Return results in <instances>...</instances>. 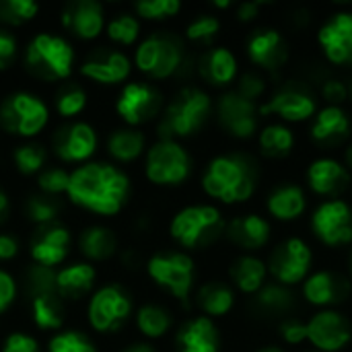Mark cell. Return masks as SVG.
<instances>
[{
  "instance_id": "obj_61",
  "label": "cell",
  "mask_w": 352,
  "mask_h": 352,
  "mask_svg": "<svg viewBox=\"0 0 352 352\" xmlns=\"http://www.w3.org/2000/svg\"><path fill=\"white\" fill-rule=\"evenodd\" d=\"M254 352H287L285 351V346H280V344H266V346H262V349H258V351Z\"/></svg>"
},
{
  "instance_id": "obj_48",
  "label": "cell",
  "mask_w": 352,
  "mask_h": 352,
  "mask_svg": "<svg viewBox=\"0 0 352 352\" xmlns=\"http://www.w3.org/2000/svg\"><path fill=\"white\" fill-rule=\"evenodd\" d=\"M25 291H27L29 299L37 297V295H52V293H56V270L31 264L27 268V272H25Z\"/></svg>"
},
{
  "instance_id": "obj_28",
  "label": "cell",
  "mask_w": 352,
  "mask_h": 352,
  "mask_svg": "<svg viewBox=\"0 0 352 352\" xmlns=\"http://www.w3.org/2000/svg\"><path fill=\"white\" fill-rule=\"evenodd\" d=\"M198 74L212 89H231L239 78L237 54L227 45H210L198 60Z\"/></svg>"
},
{
  "instance_id": "obj_7",
  "label": "cell",
  "mask_w": 352,
  "mask_h": 352,
  "mask_svg": "<svg viewBox=\"0 0 352 352\" xmlns=\"http://www.w3.org/2000/svg\"><path fill=\"white\" fill-rule=\"evenodd\" d=\"M142 171L155 188H179L192 177L194 159L184 142L157 138L142 157Z\"/></svg>"
},
{
  "instance_id": "obj_35",
  "label": "cell",
  "mask_w": 352,
  "mask_h": 352,
  "mask_svg": "<svg viewBox=\"0 0 352 352\" xmlns=\"http://www.w3.org/2000/svg\"><path fill=\"white\" fill-rule=\"evenodd\" d=\"M256 140H258L260 157H264L268 161H283V159L291 157L297 146L295 130L278 120L264 124L260 128Z\"/></svg>"
},
{
  "instance_id": "obj_1",
  "label": "cell",
  "mask_w": 352,
  "mask_h": 352,
  "mask_svg": "<svg viewBox=\"0 0 352 352\" xmlns=\"http://www.w3.org/2000/svg\"><path fill=\"white\" fill-rule=\"evenodd\" d=\"M130 175L111 161H89L70 169L66 198L76 208L93 217H118L130 202Z\"/></svg>"
},
{
  "instance_id": "obj_50",
  "label": "cell",
  "mask_w": 352,
  "mask_h": 352,
  "mask_svg": "<svg viewBox=\"0 0 352 352\" xmlns=\"http://www.w3.org/2000/svg\"><path fill=\"white\" fill-rule=\"evenodd\" d=\"M318 97H322L324 105H340V107H344V103L349 101V85H346L344 78L328 76V78H324L320 82Z\"/></svg>"
},
{
  "instance_id": "obj_8",
  "label": "cell",
  "mask_w": 352,
  "mask_h": 352,
  "mask_svg": "<svg viewBox=\"0 0 352 352\" xmlns=\"http://www.w3.org/2000/svg\"><path fill=\"white\" fill-rule=\"evenodd\" d=\"M144 270L148 278L177 303L184 307L192 305V295L196 293V262L192 254L182 250L157 252L146 260Z\"/></svg>"
},
{
  "instance_id": "obj_30",
  "label": "cell",
  "mask_w": 352,
  "mask_h": 352,
  "mask_svg": "<svg viewBox=\"0 0 352 352\" xmlns=\"http://www.w3.org/2000/svg\"><path fill=\"white\" fill-rule=\"evenodd\" d=\"M97 289V268L85 260L70 262L56 270V293L64 303L80 301L93 295Z\"/></svg>"
},
{
  "instance_id": "obj_33",
  "label": "cell",
  "mask_w": 352,
  "mask_h": 352,
  "mask_svg": "<svg viewBox=\"0 0 352 352\" xmlns=\"http://www.w3.org/2000/svg\"><path fill=\"white\" fill-rule=\"evenodd\" d=\"M192 299L200 309V316L217 322L221 318H227L235 309L237 293L225 280H206L196 289Z\"/></svg>"
},
{
  "instance_id": "obj_62",
  "label": "cell",
  "mask_w": 352,
  "mask_h": 352,
  "mask_svg": "<svg viewBox=\"0 0 352 352\" xmlns=\"http://www.w3.org/2000/svg\"><path fill=\"white\" fill-rule=\"evenodd\" d=\"M346 276L351 278V283H352V248H351V256H349V268H346Z\"/></svg>"
},
{
  "instance_id": "obj_43",
  "label": "cell",
  "mask_w": 352,
  "mask_h": 352,
  "mask_svg": "<svg viewBox=\"0 0 352 352\" xmlns=\"http://www.w3.org/2000/svg\"><path fill=\"white\" fill-rule=\"evenodd\" d=\"M221 29H223V23H221L219 14L202 12V14H196L192 21H188V25L184 29V37L190 43L210 45L219 37Z\"/></svg>"
},
{
  "instance_id": "obj_19",
  "label": "cell",
  "mask_w": 352,
  "mask_h": 352,
  "mask_svg": "<svg viewBox=\"0 0 352 352\" xmlns=\"http://www.w3.org/2000/svg\"><path fill=\"white\" fill-rule=\"evenodd\" d=\"M316 41L326 62L336 68H352V10L332 12L318 29Z\"/></svg>"
},
{
  "instance_id": "obj_21",
  "label": "cell",
  "mask_w": 352,
  "mask_h": 352,
  "mask_svg": "<svg viewBox=\"0 0 352 352\" xmlns=\"http://www.w3.org/2000/svg\"><path fill=\"white\" fill-rule=\"evenodd\" d=\"M78 72L99 87H124L132 74V60L122 50L97 47L85 56Z\"/></svg>"
},
{
  "instance_id": "obj_41",
  "label": "cell",
  "mask_w": 352,
  "mask_h": 352,
  "mask_svg": "<svg viewBox=\"0 0 352 352\" xmlns=\"http://www.w3.org/2000/svg\"><path fill=\"white\" fill-rule=\"evenodd\" d=\"M142 23L134 12H120L105 23V35L111 43L120 47H130L136 45L142 37Z\"/></svg>"
},
{
  "instance_id": "obj_31",
  "label": "cell",
  "mask_w": 352,
  "mask_h": 352,
  "mask_svg": "<svg viewBox=\"0 0 352 352\" xmlns=\"http://www.w3.org/2000/svg\"><path fill=\"white\" fill-rule=\"evenodd\" d=\"M76 250L89 264L109 262L120 252V239L107 225L95 223L85 227L76 237Z\"/></svg>"
},
{
  "instance_id": "obj_32",
  "label": "cell",
  "mask_w": 352,
  "mask_h": 352,
  "mask_svg": "<svg viewBox=\"0 0 352 352\" xmlns=\"http://www.w3.org/2000/svg\"><path fill=\"white\" fill-rule=\"evenodd\" d=\"M268 266L266 260L258 254H239L229 264V285L235 289V293L254 297L262 291V287L268 283Z\"/></svg>"
},
{
  "instance_id": "obj_40",
  "label": "cell",
  "mask_w": 352,
  "mask_h": 352,
  "mask_svg": "<svg viewBox=\"0 0 352 352\" xmlns=\"http://www.w3.org/2000/svg\"><path fill=\"white\" fill-rule=\"evenodd\" d=\"M89 107V93L82 85L64 82L54 95V111L64 122H74Z\"/></svg>"
},
{
  "instance_id": "obj_23",
  "label": "cell",
  "mask_w": 352,
  "mask_h": 352,
  "mask_svg": "<svg viewBox=\"0 0 352 352\" xmlns=\"http://www.w3.org/2000/svg\"><path fill=\"white\" fill-rule=\"evenodd\" d=\"M352 175L344 163L338 157L332 155H320L314 161H309L305 169V190L311 194L330 200V198H342L346 188L351 186Z\"/></svg>"
},
{
  "instance_id": "obj_6",
  "label": "cell",
  "mask_w": 352,
  "mask_h": 352,
  "mask_svg": "<svg viewBox=\"0 0 352 352\" xmlns=\"http://www.w3.org/2000/svg\"><path fill=\"white\" fill-rule=\"evenodd\" d=\"M132 64L151 80H169L186 68V45L175 33H151L136 43Z\"/></svg>"
},
{
  "instance_id": "obj_60",
  "label": "cell",
  "mask_w": 352,
  "mask_h": 352,
  "mask_svg": "<svg viewBox=\"0 0 352 352\" xmlns=\"http://www.w3.org/2000/svg\"><path fill=\"white\" fill-rule=\"evenodd\" d=\"M212 8L217 10H227V8H235V4L231 0H214L212 2Z\"/></svg>"
},
{
  "instance_id": "obj_59",
  "label": "cell",
  "mask_w": 352,
  "mask_h": 352,
  "mask_svg": "<svg viewBox=\"0 0 352 352\" xmlns=\"http://www.w3.org/2000/svg\"><path fill=\"white\" fill-rule=\"evenodd\" d=\"M342 163H344V167L349 169V173L352 175V142H349L346 146H344V153H342V159H340Z\"/></svg>"
},
{
  "instance_id": "obj_11",
  "label": "cell",
  "mask_w": 352,
  "mask_h": 352,
  "mask_svg": "<svg viewBox=\"0 0 352 352\" xmlns=\"http://www.w3.org/2000/svg\"><path fill=\"white\" fill-rule=\"evenodd\" d=\"M134 314V299L122 285H101L87 301V322L97 334L120 332Z\"/></svg>"
},
{
  "instance_id": "obj_53",
  "label": "cell",
  "mask_w": 352,
  "mask_h": 352,
  "mask_svg": "<svg viewBox=\"0 0 352 352\" xmlns=\"http://www.w3.org/2000/svg\"><path fill=\"white\" fill-rule=\"evenodd\" d=\"M16 295H19V285L14 280V276L0 268V316H4L16 301Z\"/></svg>"
},
{
  "instance_id": "obj_3",
  "label": "cell",
  "mask_w": 352,
  "mask_h": 352,
  "mask_svg": "<svg viewBox=\"0 0 352 352\" xmlns=\"http://www.w3.org/2000/svg\"><path fill=\"white\" fill-rule=\"evenodd\" d=\"M214 118V101L202 87H182L163 107L157 120L159 138L184 142L200 134Z\"/></svg>"
},
{
  "instance_id": "obj_26",
  "label": "cell",
  "mask_w": 352,
  "mask_h": 352,
  "mask_svg": "<svg viewBox=\"0 0 352 352\" xmlns=\"http://www.w3.org/2000/svg\"><path fill=\"white\" fill-rule=\"evenodd\" d=\"M266 217L276 223H295L309 208V192L297 182H280L272 186L264 200Z\"/></svg>"
},
{
  "instance_id": "obj_57",
  "label": "cell",
  "mask_w": 352,
  "mask_h": 352,
  "mask_svg": "<svg viewBox=\"0 0 352 352\" xmlns=\"http://www.w3.org/2000/svg\"><path fill=\"white\" fill-rule=\"evenodd\" d=\"M118 352H159L151 342H146V340H142V342H132V344H128V346H124L122 351Z\"/></svg>"
},
{
  "instance_id": "obj_17",
  "label": "cell",
  "mask_w": 352,
  "mask_h": 352,
  "mask_svg": "<svg viewBox=\"0 0 352 352\" xmlns=\"http://www.w3.org/2000/svg\"><path fill=\"white\" fill-rule=\"evenodd\" d=\"M245 54L254 70L278 74L291 58V43L280 29L258 27L245 39Z\"/></svg>"
},
{
  "instance_id": "obj_34",
  "label": "cell",
  "mask_w": 352,
  "mask_h": 352,
  "mask_svg": "<svg viewBox=\"0 0 352 352\" xmlns=\"http://www.w3.org/2000/svg\"><path fill=\"white\" fill-rule=\"evenodd\" d=\"M146 148H148V138L142 128L120 126V128H113L105 140V151L113 165L136 163L138 159L144 157Z\"/></svg>"
},
{
  "instance_id": "obj_5",
  "label": "cell",
  "mask_w": 352,
  "mask_h": 352,
  "mask_svg": "<svg viewBox=\"0 0 352 352\" xmlns=\"http://www.w3.org/2000/svg\"><path fill=\"white\" fill-rule=\"evenodd\" d=\"M23 64L31 76L43 82H62L74 72L76 50L70 39L58 33L41 31L25 45Z\"/></svg>"
},
{
  "instance_id": "obj_54",
  "label": "cell",
  "mask_w": 352,
  "mask_h": 352,
  "mask_svg": "<svg viewBox=\"0 0 352 352\" xmlns=\"http://www.w3.org/2000/svg\"><path fill=\"white\" fill-rule=\"evenodd\" d=\"M16 56H19V41L14 33L6 27H0V70L12 66Z\"/></svg>"
},
{
  "instance_id": "obj_51",
  "label": "cell",
  "mask_w": 352,
  "mask_h": 352,
  "mask_svg": "<svg viewBox=\"0 0 352 352\" xmlns=\"http://www.w3.org/2000/svg\"><path fill=\"white\" fill-rule=\"evenodd\" d=\"M278 336L280 342L287 346H301L307 342V324L301 318L289 316L278 322Z\"/></svg>"
},
{
  "instance_id": "obj_25",
  "label": "cell",
  "mask_w": 352,
  "mask_h": 352,
  "mask_svg": "<svg viewBox=\"0 0 352 352\" xmlns=\"http://www.w3.org/2000/svg\"><path fill=\"white\" fill-rule=\"evenodd\" d=\"M105 6L97 0L68 2L60 12V25L78 41H95L105 31Z\"/></svg>"
},
{
  "instance_id": "obj_14",
  "label": "cell",
  "mask_w": 352,
  "mask_h": 352,
  "mask_svg": "<svg viewBox=\"0 0 352 352\" xmlns=\"http://www.w3.org/2000/svg\"><path fill=\"white\" fill-rule=\"evenodd\" d=\"M165 107V99L161 91L153 82L144 80H128L113 103V109L124 126L142 128L144 124L157 122Z\"/></svg>"
},
{
  "instance_id": "obj_38",
  "label": "cell",
  "mask_w": 352,
  "mask_h": 352,
  "mask_svg": "<svg viewBox=\"0 0 352 352\" xmlns=\"http://www.w3.org/2000/svg\"><path fill=\"white\" fill-rule=\"evenodd\" d=\"M134 324L146 342L161 340L173 330V314L161 303H144L134 311Z\"/></svg>"
},
{
  "instance_id": "obj_10",
  "label": "cell",
  "mask_w": 352,
  "mask_h": 352,
  "mask_svg": "<svg viewBox=\"0 0 352 352\" xmlns=\"http://www.w3.org/2000/svg\"><path fill=\"white\" fill-rule=\"evenodd\" d=\"M318 93L303 80H285L268 93V97L260 103V116L278 118V122L293 126L311 122L318 113Z\"/></svg>"
},
{
  "instance_id": "obj_24",
  "label": "cell",
  "mask_w": 352,
  "mask_h": 352,
  "mask_svg": "<svg viewBox=\"0 0 352 352\" xmlns=\"http://www.w3.org/2000/svg\"><path fill=\"white\" fill-rule=\"evenodd\" d=\"M72 243L74 239H72L70 229L62 223H54V225L35 229L29 241V256L33 264L58 270L70 256Z\"/></svg>"
},
{
  "instance_id": "obj_42",
  "label": "cell",
  "mask_w": 352,
  "mask_h": 352,
  "mask_svg": "<svg viewBox=\"0 0 352 352\" xmlns=\"http://www.w3.org/2000/svg\"><path fill=\"white\" fill-rule=\"evenodd\" d=\"M23 214L31 225H35V229L47 227V225L60 223V202L58 198H50L39 192L31 194L27 196L23 204Z\"/></svg>"
},
{
  "instance_id": "obj_56",
  "label": "cell",
  "mask_w": 352,
  "mask_h": 352,
  "mask_svg": "<svg viewBox=\"0 0 352 352\" xmlns=\"http://www.w3.org/2000/svg\"><path fill=\"white\" fill-rule=\"evenodd\" d=\"M21 254V241L10 233H0V262H10Z\"/></svg>"
},
{
  "instance_id": "obj_27",
  "label": "cell",
  "mask_w": 352,
  "mask_h": 352,
  "mask_svg": "<svg viewBox=\"0 0 352 352\" xmlns=\"http://www.w3.org/2000/svg\"><path fill=\"white\" fill-rule=\"evenodd\" d=\"M351 113L340 105H322L309 122V138L322 148H336L349 140Z\"/></svg>"
},
{
  "instance_id": "obj_63",
  "label": "cell",
  "mask_w": 352,
  "mask_h": 352,
  "mask_svg": "<svg viewBox=\"0 0 352 352\" xmlns=\"http://www.w3.org/2000/svg\"><path fill=\"white\" fill-rule=\"evenodd\" d=\"M314 352H316V351H314Z\"/></svg>"
},
{
  "instance_id": "obj_9",
  "label": "cell",
  "mask_w": 352,
  "mask_h": 352,
  "mask_svg": "<svg viewBox=\"0 0 352 352\" xmlns=\"http://www.w3.org/2000/svg\"><path fill=\"white\" fill-rule=\"evenodd\" d=\"M50 124L47 103L25 89L8 93L0 101V128L21 140H35Z\"/></svg>"
},
{
  "instance_id": "obj_46",
  "label": "cell",
  "mask_w": 352,
  "mask_h": 352,
  "mask_svg": "<svg viewBox=\"0 0 352 352\" xmlns=\"http://www.w3.org/2000/svg\"><path fill=\"white\" fill-rule=\"evenodd\" d=\"M45 352H97L89 334L78 330H60L50 336Z\"/></svg>"
},
{
  "instance_id": "obj_44",
  "label": "cell",
  "mask_w": 352,
  "mask_h": 352,
  "mask_svg": "<svg viewBox=\"0 0 352 352\" xmlns=\"http://www.w3.org/2000/svg\"><path fill=\"white\" fill-rule=\"evenodd\" d=\"M41 6L35 0H0V27H21L35 21Z\"/></svg>"
},
{
  "instance_id": "obj_22",
  "label": "cell",
  "mask_w": 352,
  "mask_h": 352,
  "mask_svg": "<svg viewBox=\"0 0 352 352\" xmlns=\"http://www.w3.org/2000/svg\"><path fill=\"white\" fill-rule=\"evenodd\" d=\"M274 225L262 212H243L227 221L225 239L239 250V254H258L272 241Z\"/></svg>"
},
{
  "instance_id": "obj_45",
  "label": "cell",
  "mask_w": 352,
  "mask_h": 352,
  "mask_svg": "<svg viewBox=\"0 0 352 352\" xmlns=\"http://www.w3.org/2000/svg\"><path fill=\"white\" fill-rule=\"evenodd\" d=\"M184 4L179 0H138L132 6V12L140 21L148 23H163L182 12Z\"/></svg>"
},
{
  "instance_id": "obj_49",
  "label": "cell",
  "mask_w": 352,
  "mask_h": 352,
  "mask_svg": "<svg viewBox=\"0 0 352 352\" xmlns=\"http://www.w3.org/2000/svg\"><path fill=\"white\" fill-rule=\"evenodd\" d=\"M233 89L237 93H241L243 97H248V99H252L256 103H262L268 97V78H266V74L252 68V70L239 74Z\"/></svg>"
},
{
  "instance_id": "obj_20",
  "label": "cell",
  "mask_w": 352,
  "mask_h": 352,
  "mask_svg": "<svg viewBox=\"0 0 352 352\" xmlns=\"http://www.w3.org/2000/svg\"><path fill=\"white\" fill-rule=\"evenodd\" d=\"M305 324L307 342L316 352H342L352 344V322L340 309L316 311Z\"/></svg>"
},
{
  "instance_id": "obj_15",
  "label": "cell",
  "mask_w": 352,
  "mask_h": 352,
  "mask_svg": "<svg viewBox=\"0 0 352 352\" xmlns=\"http://www.w3.org/2000/svg\"><path fill=\"white\" fill-rule=\"evenodd\" d=\"M309 229L330 250L349 248L352 245V204L344 198L322 200L309 214Z\"/></svg>"
},
{
  "instance_id": "obj_29",
  "label": "cell",
  "mask_w": 352,
  "mask_h": 352,
  "mask_svg": "<svg viewBox=\"0 0 352 352\" xmlns=\"http://www.w3.org/2000/svg\"><path fill=\"white\" fill-rule=\"evenodd\" d=\"M173 344L175 352H221V332L210 318L194 316L177 328Z\"/></svg>"
},
{
  "instance_id": "obj_18",
  "label": "cell",
  "mask_w": 352,
  "mask_h": 352,
  "mask_svg": "<svg viewBox=\"0 0 352 352\" xmlns=\"http://www.w3.org/2000/svg\"><path fill=\"white\" fill-rule=\"evenodd\" d=\"M301 297L318 311L338 309L352 297V283L346 272L332 268L314 270L301 285Z\"/></svg>"
},
{
  "instance_id": "obj_4",
  "label": "cell",
  "mask_w": 352,
  "mask_h": 352,
  "mask_svg": "<svg viewBox=\"0 0 352 352\" xmlns=\"http://www.w3.org/2000/svg\"><path fill=\"white\" fill-rule=\"evenodd\" d=\"M227 221L223 210L212 202H196L179 208L169 221L171 241L186 254L212 248L225 237Z\"/></svg>"
},
{
  "instance_id": "obj_58",
  "label": "cell",
  "mask_w": 352,
  "mask_h": 352,
  "mask_svg": "<svg viewBox=\"0 0 352 352\" xmlns=\"http://www.w3.org/2000/svg\"><path fill=\"white\" fill-rule=\"evenodd\" d=\"M8 210H10V198H8V194L0 188V223L8 217Z\"/></svg>"
},
{
  "instance_id": "obj_2",
  "label": "cell",
  "mask_w": 352,
  "mask_h": 352,
  "mask_svg": "<svg viewBox=\"0 0 352 352\" xmlns=\"http://www.w3.org/2000/svg\"><path fill=\"white\" fill-rule=\"evenodd\" d=\"M200 188L217 206L248 204L260 188V163L243 151L219 153L206 163Z\"/></svg>"
},
{
  "instance_id": "obj_16",
  "label": "cell",
  "mask_w": 352,
  "mask_h": 352,
  "mask_svg": "<svg viewBox=\"0 0 352 352\" xmlns=\"http://www.w3.org/2000/svg\"><path fill=\"white\" fill-rule=\"evenodd\" d=\"M99 148V134L93 124L74 120L64 122L52 134V153L60 163L66 165H85L93 161Z\"/></svg>"
},
{
  "instance_id": "obj_39",
  "label": "cell",
  "mask_w": 352,
  "mask_h": 352,
  "mask_svg": "<svg viewBox=\"0 0 352 352\" xmlns=\"http://www.w3.org/2000/svg\"><path fill=\"white\" fill-rule=\"evenodd\" d=\"M50 153L45 144L37 140H23L12 148V165L25 177H37L47 167Z\"/></svg>"
},
{
  "instance_id": "obj_52",
  "label": "cell",
  "mask_w": 352,
  "mask_h": 352,
  "mask_svg": "<svg viewBox=\"0 0 352 352\" xmlns=\"http://www.w3.org/2000/svg\"><path fill=\"white\" fill-rule=\"evenodd\" d=\"M0 352H43L39 346V340L33 334L27 332H10L4 342H2V351Z\"/></svg>"
},
{
  "instance_id": "obj_37",
  "label": "cell",
  "mask_w": 352,
  "mask_h": 352,
  "mask_svg": "<svg viewBox=\"0 0 352 352\" xmlns=\"http://www.w3.org/2000/svg\"><path fill=\"white\" fill-rule=\"evenodd\" d=\"M66 303L56 295H37L29 299V314L31 322L41 332H60L66 324Z\"/></svg>"
},
{
  "instance_id": "obj_55",
  "label": "cell",
  "mask_w": 352,
  "mask_h": 352,
  "mask_svg": "<svg viewBox=\"0 0 352 352\" xmlns=\"http://www.w3.org/2000/svg\"><path fill=\"white\" fill-rule=\"evenodd\" d=\"M270 2L266 0H245L235 4V19L239 23H256L262 14V10L268 6Z\"/></svg>"
},
{
  "instance_id": "obj_36",
  "label": "cell",
  "mask_w": 352,
  "mask_h": 352,
  "mask_svg": "<svg viewBox=\"0 0 352 352\" xmlns=\"http://www.w3.org/2000/svg\"><path fill=\"white\" fill-rule=\"evenodd\" d=\"M254 307L260 316L285 320L297 307L295 289L283 287L278 283H266L260 293L254 295Z\"/></svg>"
},
{
  "instance_id": "obj_47",
  "label": "cell",
  "mask_w": 352,
  "mask_h": 352,
  "mask_svg": "<svg viewBox=\"0 0 352 352\" xmlns=\"http://www.w3.org/2000/svg\"><path fill=\"white\" fill-rule=\"evenodd\" d=\"M37 190L43 196L50 198H60L68 192V184H70V169L66 167H45L37 177H35Z\"/></svg>"
},
{
  "instance_id": "obj_13",
  "label": "cell",
  "mask_w": 352,
  "mask_h": 352,
  "mask_svg": "<svg viewBox=\"0 0 352 352\" xmlns=\"http://www.w3.org/2000/svg\"><path fill=\"white\" fill-rule=\"evenodd\" d=\"M214 120L233 140H252L262 128L260 103L243 97L233 87L223 91L214 101Z\"/></svg>"
},
{
  "instance_id": "obj_12",
  "label": "cell",
  "mask_w": 352,
  "mask_h": 352,
  "mask_svg": "<svg viewBox=\"0 0 352 352\" xmlns=\"http://www.w3.org/2000/svg\"><path fill=\"white\" fill-rule=\"evenodd\" d=\"M314 260L316 256L309 241H305L301 235H291L270 250L266 266L274 283L295 289L301 287L303 280L314 272Z\"/></svg>"
}]
</instances>
